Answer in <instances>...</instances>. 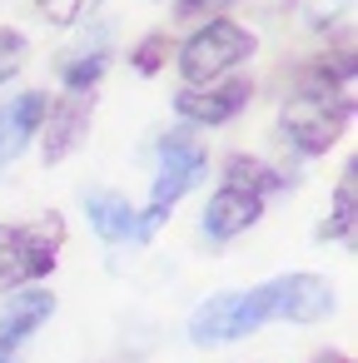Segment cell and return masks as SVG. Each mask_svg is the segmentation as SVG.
<instances>
[{
  "mask_svg": "<svg viewBox=\"0 0 358 363\" xmlns=\"http://www.w3.org/2000/svg\"><path fill=\"white\" fill-rule=\"evenodd\" d=\"M55 313V294L45 289H26L0 308V363H16L21 348L30 343V333H40Z\"/></svg>",
  "mask_w": 358,
  "mask_h": 363,
  "instance_id": "7",
  "label": "cell"
},
{
  "mask_svg": "<svg viewBox=\"0 0 358 363\" xmlns=\"http://www.w3.org/2000/svg\"><path fill=\"white\" fill-rule=\"evenodd\" d=\"M204 169H209V155H204V145L194 140V130H169V135H160V145H155V189H150V209H140V224H145L150 239L160 234V224L169 219V209L204 179Z\"/></svg>",
  "mask_w": 358,
  "mask_h": 363,
  "instance_id": "2",
  "label": "cell"
},
{
  "mask_svg": "<svg viewBox=\"0 0 358 363\" xmlns=\"http://www.w3.org/2000/svg\"><path fill=\"white\" fill-rule=\"evenodd\" d=\"M259 214H264V199H254V194H244V189L219 184V189L209 194V204H204V239L229 244V239H239L244 229H254V224H259Z\"/></svg>",
  "mask_w": 358,
  "mask_h": 363,
  "instance_id": "10",
  "label": "cell"
},
{
  "mask_svg": "<svg viewBox=\"0 0 358 363\" xmlns=\"http://www.w3.org/2000/svg\"><path fill=\"white\" fill-rule=\"evenodd\" d=\"M229 6H239V0H174V16L179 21H214V16H224Z\"/></svg>",
  "mask_w": 358,
  "mask_h": 363,
  "instance_id": "17",
  "label": "cell"
},
{
  "mask_svg": "<svg viewBox=\"0 0 358 363\" xmlns=\"http://www.w3.org/2000/svg\"><path fill=\"white\" fill-rule=\"evenodd\" d=\"M90 6H95V0H35V11H40L55 30H75Z\"/></svg>",
  "mask_w": 358,
  "mask_h": 363,
  "instance_id": "15",
  "label": "cell"
},
{
  "mask_svg": "<svg viewBox=\"0 0 358 363\" xmlns=\"http://www.w3.org/2000/svg\"><path fill=\"white\" fill-rule=\"evenodd\" d=\"M224 184H229V189H244V194H254V199H269V194H279L289 179H284L274 164L254 160V155H229V160H224Z\"/></svg>",
  "mask_w": 358,
  "mask_h": 363,
  "instance_id": "12",
  "label": "cell"
},
{
  "mask_svg": "<svg viewBox=\"0 0 358 363\" xmlns=\"http://www.w3.org/2000/svg\"><path fill=\"white\" fill-rule=\"evenodd\" d=\"M21 60H26V35L11 30V26H0V85L21 70Z\"/></svg>",
  "mask_w": 358,
  "mask_h": 363,
  "instance_id": "16",
  "label": "cell"
},
{
  "mask_svg": "<svg viewBox=\"0 0 358 363\" xmlns=\"http://www.w3.org/2000/svg\"><path fill=\"white\" fill-rule=\"evenodd\" d=\"M169 50H174V40H169L164 30H155V35H145V40L135 45L130 65H135L140 75H160V70H164V60H169Z\"/></svg>",
  "mask_w": 358,
  "mask_h": 363,
  "instance_id": "14",
  "label": "cell"
},
{
  "mask_svg": "<svg viewBox=\"0 0 358 363\" xmlns=\"http://www.w3.org/2000/svg\"><path fill=\"white\" fill-rule=\"evenodd\" d=\"M65 244V219L40 214L30 224H0V284L26 289L55 269V254Z\"/></svg>",
  "mask_w": 358,
  "mask_h": 363,
  "instance_id": "4",
  "label": "cell"
},
{
  "mask_svg": "<svg viewBox=\"0 0 358 363\" xmlns=\"http://www.w3.org/2000/svg\"><path fill=\"white\" fill-rule=\"evenodd\" d=\"M105 65H110V26H85L80 40L70 50H60L55 75H60L65 95H95Z\"/></svg>",
  "mask_w": 358,
  "mask_h": 363,
  "instance_id": "6",
  "label": "cell"
},
{
  "mask_svg": "<svg viewBox=\"0 0 358 363\" xmlns=\"http://www.w3.org/2000/svg\"><path fill=\"white\" fill-rule=\"evenodd\" d=\"M353 229H358V160H348L343 174H338V194H333V214L323 224V239H348L353 244Z\"/></svg>",
  "mask_w": 358,
  "mask_h": 363,
  "instance_id": "13",
  "label": "cell"
},
{
  "mask_svg": "<svg viewBox=\"0 0 358 363\" xmlns=\"http://www.w3.org/2000/svg\"><path fill=\"white\" fill-rule=\"evenodd\" d=\"M254 50H259L254 30H244V26L229 21V16H214V21H204V26L179 45V80H184V90L214 85V80H224L234 65H244Z\"/></svg>",
  "mask_w": 358,
  "mask_h": 363,
  "instance_id": "3",
  "label": "cell"
},
{
  "mask_svg": "<svg viewBox=\"0 0 358 363\" xmlns=\"http://www.w3.org/2000/svg\"><path fill=\"white\" fill-rule=\"evenodd\" d=\"M85 214H90V229L105 244H150V234L140 224V209L125 194H115V189H90L85 194Z\"/></svg>",
  "mask_w": 358,
  "mask_h": 363,
  "instance_id": "9",
  "label": "cell"
},
{
  "mask_svg": "<svg viewBox=\"0 0 358 363\" xmlns=\"http://www.w3.org/2000/svg\"><path fill=\"white\" fill-rule=\"evenodd\" d=\"M333 308H338V294H333L328 279H318V274H279V279L254 284V289L209 294L189 313V343L214 348V343L249 338L264 323H318Z\"/></svg>",
  "mask_w": 358,
  "mask_h": 363,
  "instance_id": "1",
  "label": "cell"
},
{
  "mask_svg": "<svg viewBox=\"0 0 358 363\" xmlns=\"http://www.w3.org/2000/svg\"><path fill=\"white\" fill-rule=\"evenodd\" d=\"M313 363H353V358H348V353H333V348H328V353H318Z\"/></svg>",
  "mask_w": 358,
  "mask_h": 363,
  "instance_id": "18",
  "label": "cell"
},
{
  "mask_svg": "<svg viewBox=\"0 0 358 363\" xmlns=\"http://www.w3.org/2000/svg\"><path fill=\"white\" fill-rule=\"evenodd\" d=\"M85 125H90V95H65V100H55L50 110H45V164H60L75 145H80V135H85Z\"/></svg>",
  "mask_w": 358,
  "mask_h": 363,
  "instance_id": "11",
  "label": "cell"
},
{
  "mask_svg": "<svg viewBox=\"0 0 358 363\" xmlns=\"http://www.w3.org/2000/svg\"><path fill=\"white\" fill-rule=\"evenodd\" d=\"M249 100H254V80H244V75H224V80H214V85L179 90V95H174V115H179L184 125L209 130V125H229V120H239Z\"/></svg>",
  "mask_w": 358,
  "mask_h": 363,
  "instance_id": "5",
  "label": "cell"
},
{
  "mask_svg": "<svg viewBox=\"0 0 358 363\" xmlns=\"http://www.w3.org/2000/svg\"><path fill=\"white\" fill-rule=\"evenodd\" d=\"M45 110H50V95L45 90H21L16 100L0 105V174H6L21 160V150L40 135Z\"/></svg>",
  "mask_w": 358,
  "mask_h": 363,
  "instance_id": "8",
  "label": "cell"
}]
</instances>
